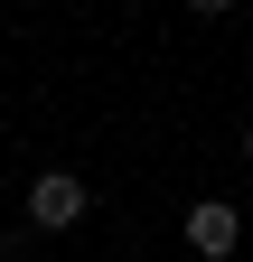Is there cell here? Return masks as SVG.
I'll return each mask as SVG.
<instances>
[{
  "mask_svg": "<svg viewBox=\"0 0 253 262\" xmlns=\"http://www.w3.org/2000/svg\"><path fill=\"white\" fill-rule=\"evenodd\" d=\"M244 159H253V122H244Z\"/></svg>",
  "mask_w": 253,
  "mask_h": 262,
  "instance_id": "4",
  "label": "cell"
},
{
  "mask_svg": "<svg viewBox=\"0 0 253 262\" xmlns=\"http://www.w3.org/2000/svg\"><path fill=\"white\" fill-rule=\"evenodd\" d=\"M187 253H206V262L244 253V215L225 206V196H206V206H187Z\"/></svg>",
  "mask_w": 253,
  "mask_h": 262,
  "instance_id": "2",
  "label": "cell"
},
{
  "mask_svg": "<svg viewBox=\"0 0 253 262\" xmlns=\"http://www.w3.org/2000/svg\"><path fill=\"white\" fill-rule=\"evenodd\" d=\"M85 206H94V187H85L75 169H47V178H28V215H38L47 234H66V225H85Z\"/></svg>",
  "mask_w": 253,
  "mask_h": 262,
  "instance_id": "1",
  "label": "cell"
},
{
  "mask_svg": "<svg viewBox=\"0 0 253 262\" xmlns=\"http://www.w3.org/2000/svg\"><path fill=\"white\" fill-rule=\"evenodd\" d=\"M187 10H197V19H225V10H235V0H187Z\"/></svg>",
  "mask_w": 253,
  "mask_h": 262,
  "instance_id": "3",
  "label": "cell"
}]
</instances>
